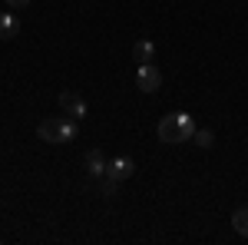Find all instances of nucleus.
I'll return each mask as SVG.
<instances>
[{"mask_svg": "<svg viewBox=\"0 0 248 245\" xmlns=\"http://www.w3.org/2000/svg\"><path fill=\"white\" fill-rule=\"evenodd\" d=\"M155 132H159V143H172V146L175 143H189L195 136V119L189 113H169L159 119Z\"/></svg>", "mask_w": 248, "mask_h": 245, "instance_id": "nucleus-1", "label": "nucleus"}, {"mask_svg": "<svg viewBox=\"0 0 248 245\" xmlns=\"http://www.w3.org/2000/svg\"><path fill=\"white\" fill-rule=\"evenodd\" d=\"M57 103H60V110L66 116H73V119H83V116L90 113V103H86L77 90H63V93L57 96Z\"/></svg>", "mask_w": 248, "mask_h": 245, "instance_id": "nucleus-2", "label": "nucleus"}, {"mask_svg": "<svg viewBox=\"0 0 248 245\" xmlns=\"http://www.w3.org/2000/svg\"><path fill=\"white\" fill-rule=\"evenodd\" d=\"M136 86H139L142 93H155V90L162 86V70H159L155 63H139V70H136Z\"/></svg>", "mask_w": 248, "mask_h": 245, "instance_id": "nucleus-3", "label": "nucleus"}, {"mask_svg": "<svg viewBox=\"0 0 248 245\" xmlns=\"http://www.w3.org/2000/svg\"><path fill=\"white\" fill-rule=\"evenodd\" d=\"M133 172H136V159L133 156H116V159L106 163V176H113L116 182H126Z\"/></svg>", "mask_w": 248, "mask_h": 245, "instance_id": "nucleus-4", "label": "nucleus"}, {"mask_svg": "<svg viewBox=\"0 0 248 245\" xmlns=\"http://www.w3.org/2000/svg\"><path fill=\"white\" fill-rule=\"evenodd\" d=\"M37 132H40V139H43V143H60V116L43 119V123L37 126Z\"/></svg>", "mask_w": 248, "mask_h": 245, "instance_id": "nucleus-5", "label": "nucleus"}, {"mask_svg": "<svg viewBox=\"0 0 248 245\" xmlns=\"http://www.w3.org/2000/svg\"><path fill=\"white\" fill-rule=\"evenodd\" d=\"M106 163H109V159H106L99 149L86 152V172H90V176H106Z\"/></svg>", "mask_w": 248, "mask_h": 245, "instance_id": "nucleus-6", "label": "nucleus"}, {"mask_svg": "<svg viewBox=\"0 0 248 245\" xmlns=\"http://www.w3.org/2000/svg\"><path fill=\"white\" fill-rule=\"evenodd\" d=\"M133 60L136 63H153L155 60V43L153 40H139L133 47Z\"/></svg>", "mask_w": 248, "mask_h": 245, "instance_id": "nucleus-7", "label": "nucleus"}, {"mask_svg": "<svg viewBox=\"0 0 248 245\" xmlns=\"http://www.w3.org/2000/svg\"><path fill=\"white\" fill-rule=\"evenodd\" d=\"M20 33V20L14 14H0V40H14Z\"/></svg>", "mask_w": 248, "mask_h": 245, "instance_id": "nucleus-8", "label": "nucleus"}, {"mask_svg": "<svg viewBox=\"0 0 248 245\" xmlns=\"http://www.w3.org/2000/svg\"><path fill=\"white\" fill-rule=\"evenodd\" d=\"M232 226H235V232H238L242 239H248V209L245 206L232 212Z\"/></svg>", "mask_w": 248, "mask_h": 245, "instance_id": "nucleus-9", "label": "nucleus"}, {"mask_svg": "<svg viewBox=\"0 0 248 245\" xmlns=\"http://www.w3.org/2000/svg\"><path fill=\"white\" fill-rule=\"evenodd\" d=\"M192 139H195L199 149H212V146H215V132H212V130H195Z\"/></svg>", "mask_w": 248, "mask_h": 245, "instance_id": "nucleus-10", "label": "nucleus"}, {"mask_svg": "<svg viewBox=\"0 0 248 245\" xmlns=\"http://www.w3.org/2000/svg\"><path fill=\"white\" fill-rule=\"evenodd\" d=\"M116 189H119V182H116L113 176H103V182H99V196H106V199H113Z\"/></svg>", "mask_w": 248, "mask_h": 245, "instance_id": "nucleus-11", "label": "nucleus"}, {"mask_svg": "<svg viewBox=\"0 0 248 245\" xmlns=\"http://www.w3.org/2000/svg\"><path fill=\"white\" fill-rule=\"evenodd\" d=\"M7 3H10V7H27L30 0H7Z\"/></svg>", "mask_w": 248, "mask_h": 245, "instance_id": "nucleus-12", "label": "nucleus"}]
</instances>
